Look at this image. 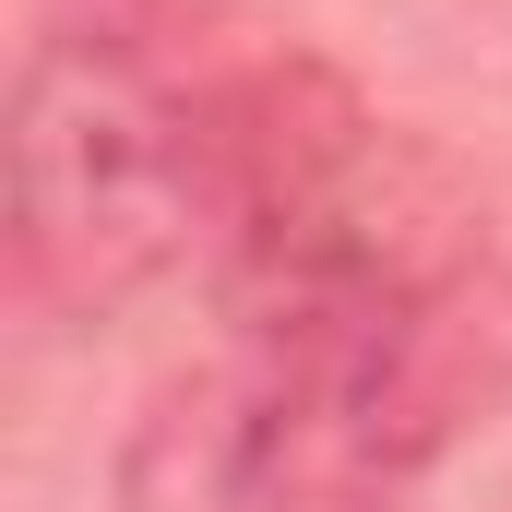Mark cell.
<instances>
[{"label":"cell","mask_w":512,"mask_h":512,"mask_svg":"<svg viewBox=\"0 0 512 512\" xmlns=\"http://www.w3.org/2000/svg\"><path fill=\"white\" fill-rule=\"evenodd\" d=\"M215 274L227 346L131 417L120 512H405L512 393V262L393 143Z\"/></svg>","instance_id":"6da1fadb"},{"label":"cell","mask_w":512,"mask_h":512,"mask_svg":"<svg viewBox=\"0 0 512 512\" xmlns=\"http://www.w3.org/2000/svg\"><path fill=\"white\" fill-rule=\"evenodd\" d=\"M191 251H215L203 72L143 48V24L48 36L12 96V298L96 322Z\"/></svg>","instance_id":"7a4b0ae2"}]
</instances>
